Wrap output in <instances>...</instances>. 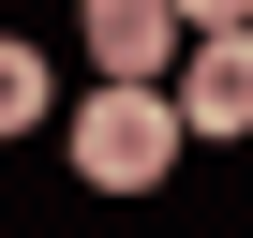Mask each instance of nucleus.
Here are the masks:
<instances>
[{
	"mask_svg": "<svg viewBox=\"0 0 253 238\" xmlns=\"http://www.w3.org/2000/svg\"><path fill=\"white\" fill-rule=\"evenodd\" d=\"M30 119H45V60H30V45H0V134H30Z\"/></svg>",
	"mask_w": 253,
	"mask_h": 238,
	"instance_id": "20e7f679",
	"label": "nucleus"
},
{
	"mask_svg": "<svg viewBox=\"0 0 253 238\" xmlns=\"http://www.w3.org/2000/svg\"><path fill=\"white\" fill-rule=\"evenodd\" d=\"M164 164H179V89L164 75H104L75 104V179L89 194H149Z\"/></svg>",
	"mask_w": 253,
	"mask_h": 238,
	"instance_id": "f257e3e1",
	"label": "nucleus"
},
{
	"mask_svg": "<svg viewBox=\"0 0 253 238\" xmlns=\"http://www.w3.org/2000/svg\"><path fill=\"white\" fill-rule=\"evenodd\" d=\"M164 89H179V134H253V30H194Z\"/></svg>",
	"mask_w": 253,
	"mask_h": 238,
	"instance_id": "f03ea898",
	"label": "nucleus"
},
{
	"mask_svg": "<svg viewBox=\"0 0 253 238\" xmlns=\"http://www.w3.org/2000/svg\"><path fill=\"white\" fill-rule=\"evenodd\" d=\"M179 30H253V0H179Z\"/></svg>",
	"mask_w": 253,
	"mask_h": 238,
	"instance_id": "39448f33",
	"label": "nucleus"
},
{
	"mask_svg": "<svg viewBox=\"0 0 253 238\" xmlns=\"http://www.w3.org/2000/svg\"><path fill=\"white\" fill-rule=\"evenodd\" d=\"M179 0H89V60L104 75H179Z\"/></svg>",
	"mask_w": 253,
	"mask_h": 238,
	"instance_id": "7ed1b4c3",
	"label": "nucleus"
}]
</instances>
